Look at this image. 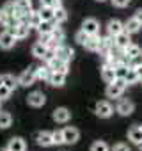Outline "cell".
Masks as SVG:
<instances>
[{"mask_svg": "<svg viewBox=\"0 0 142 151\" xmlns=\"http://www.w3.org/2000/svg\"><path fill=\"white\" fill-rule=\"evenodd\" d=\"M48 82H50L52 86H55V87L64 86V82H66V73H60V71H52V75H50Z\"/></svg>", "mask_w": 142, "mask_h": 151, "instance_id": "obj_12", "label": "cell"}, {"mask_svg": "<svg viewBox=\"0 0 142 151\" xmlns=\"http://www.w3.org/2000/svg\"><path fill=\"white\" fill-rule=\"evenodd\" d=\"M133 109H135V105H133V101H130V100H121L119 103H117V112L121 114V116H130L131 112H133Z\"/></svg>", "mask_w": 142, "mask_h": 151, "instance_id": "obj_9", "label": "cell"}, {"mask_svg": "<svg viewBox=\"0 0 142 151\" xmlns=\"http://www.w3.org/2000/svg\"><path fill=\"white\" fill-rule=\"evenodd\" d=\"M46 52H48V46L43 45V43H36V45L32 46V55L37 57V59H44Z\"/></svg>", "mask_w": 142, "mask_h": 151, "instance_id": "obj_21", "label": "cell"}, {"mask_svg": "<svg viewBox=\"0 0 142 151\" xmlns=\"http://www.w3.org/2000/svg\"><path fill=\"white\" fill-rule=\"evenodd\" d=\"M27 101H29V105H32V107H43L44 101H46V96H44L43 93H39V91H34V93L29 94Z\"/></svg>", "mask_w": 142, "mask_h": 151, "instance_id": "obj_7", "label": "cell"}, {"mask_svg": "<svg viewBox=\"0 0 142 151\" xmlns=\"http://www.w3.org/2000/svg\"><path fill=\"white\" fill-rule=\"evenodd\" d=\"M0 20H2V9H0Z\"/></svg>", "mask_w": 142, "mask_h": 151, "instance_id": "obj_48", "label": "cell"}, {"mask_svg": "<svg viewBox=\"0 0 142 151\" xmlns=\"http://www.w3.org/2000/svg\"><path fill=\"white\" fill-rule=\"evenodd\" d=\"M62 135H64V144H75V142L78 140V137H80L78 130L73 128V126L64 128V130H62Z\"/></svg>", "mask_w": 142, "mask_h": 151, "instance_id": "obj_3", "label": "cell"}, {"mask_svg": "<svg viewBox=\"0 0 142 151\" xmlns=\"http://www.w3.org/2000/svg\"><path fill=\"white\" fill-rule=\"evenodd\" d=\"M135 20L142 25V9H137V11H135Z\"/></svg>", "mask_w": 142, "mask_h": 151, "instance_id": "obj_44", "label": "cell"}, {"mask_svg": "<svg viewBox=\"0 0 142 151\" xmlns=\"http://www.w3.org/2000/svg\"><path fill=\"white\" fill-rule=\"evenodd\" d=\"M25 140L23 139H20V137H13L11 140H9V144H7V149L9 151H25Z\"/></svg>", "mask_w": 142, "mask_h": 151, "instance_id": "obj_14", "label": "cell"}, {"mask_svg": "<svg viewBox=\"0 0 142 151\" xmlns=\"http://www.w3.org/2000/svg\"><path fill=\"white\" fill-rule=\"evenodd\" d=\"M128 139L133 142V144H138L142 140V128L140 126H133L128 130Z\"/></svg>", "mask_w": 142, "mask_h": 151, "instance_id": "obj_18", "label": "cell"}, {"mask_svg": "<svg viewBox=\"0 0 142 151\" xmlns=\"http://www.w3.org/2000/svg\"><path fill=\"white\" fill-rule=\"evenodd\" d=\"M124 80H126V84H128V86H130V84H135V82H138V75H137L135 68H128V73H126Z\"/></svg>", "mask_w": 142, "mask_h": 151, "instance_id": "obj_29", "label": "cell"}, {"mask_svg": "<svg viewBox=\"0 0 142 151\" xmlns=\"http://www.w3.org/2000/svg\"><path fill=\"white\" fill-rule=\"evenodd\" d=\"M73 55H75V52L71 50L69 46H66V45H60V46L55 50V57H59V59H62V60H66V62H69L71 59H73Z\"/></svg>", "mask_w": 142, "mask_h": 151, "instance_id": "obj_8", "label": "cell"}, {"mask_svg": "<svg viewBox=\"0 0 142 151\" xmlns=\"http://www.w3.org/2000/svg\"><path fill=\"white\" fill-rule=\"evenodd\" d=\"M11 89L9 87H6V86H0V100H7L9 96H11Z\"/></svg>", "mask_w": 142, "mask_h": 151, "instance_id": "obj_38", "label": "cell"}, {"mask_svg": "<svg viewBox=\"0 0 142 151\" xmlns=\"http://www.w3.org/2000/svg\"><path fill=\"white\" fill-rule=\"evenodd\" d=\"M140 27H142V25L135 20V16H133V18H130V20L124 23V30H126L128 34H135V32H138V29H140Z\"/></svg>", "mask_w": 142, "mask_h": 151, "instance_id": "obj_23", "label": "cell"}, {"mask_svg": "<svg viewBox=\"0 0 142 151\" xmlns=\"http://www.w3.org/2000/svg\"><path fill=\"white\" fill-rule=\"evenodd\" d=\"M91 151H110V149H108V146H107L105 142L98 140V142H94V144L91 146Z\"/></svg>", "mask_w": 142, "mask_h": 151, "instance_id": "obj_37", "label": "cell"}, {"mask_svg": "<svg viewBox=\"0 0 142 151\" xmlns=\"http://www.w3.org/2000/svg\"><path fill=\"white\" fill-rule=\"evenodd\" d=\"M140 128H142V126H140Z\"/></svg>", "mask_w": 142, "mask_h": 151, "instance_id": "obj_51", "label": "cell"}, {"mask_svg": "<svg viewBox=\"0 0 142 151\" xmlns=\"http://www.w3.org/2000/svg\"><path fill=\"white\" fill-rule=\"evenodd\" d=\"M41 6H44V7H52V9H59V7H62V6H60V0H41Z\"/></svg>", "mask_w": 142, "mask_h": 151, "instance_id": "obj_34", "label": "cell"}, {"mask_svg": "<svg viewBox=\"0 0 142 151\" xmlns=\"http://www.w3.org/2000/svg\"><path fill=\"white\" fill-rule=\"evenodd\" d=\"M53 13H55V9H52V7L41 6V9H39V16L43 22H53Z\"/></svg>", "mask_w": 142, "mask_h": 151, "instance_id": "obj_24", "label": "cell"}, {"mask_svg": "<svg viewBox=\"0 0 142 151\" xmlns=\"http://www.w3.org/2000/svg\"><path fill=\"white\" fill-rule=\"evenodd\" d=\"M75 39H77L78 45H84V46H85V43H87V39H89V34L84 32V30H80V32H77V37H75Z\"/></svg>", "mask_w": 142, "mask_h": 151, "instance_id": "obj_36", "label": "cell"}, {"mask_svg": "<svg viewBox=\"0 0 142 151\" xmlns=\"http://www.w3.org/2000/svg\"><path fill=\"white\" fill-rule=\"evenodd\" d=\"M101 78L107 82V84H112L115 80V71H114V66H105L101 69Z\"/></svg>", "mask_w": 142, "mask_h": 151, "instance_id": "obj_15", "label": "cell"}, {"mask_svg": "<svg viewBox=\"0 0 142 151\" xmlns=\"http://www.w3.org/2000/svg\"><path fill=\"white\" fill-rule=\"evenodd\" d=\"M128 68H130V66H126L124 62H119V64H115V66H114L115 78H124V77H126V73H128Z\"/></svg>", "mask_w": 142, "mask_h": 151, "instance_id": "obj_27", "label": "cell"}, {"mask_svg": "<svg viewBox=\"0 0 142 151\" xmlns=\"http://www.w3.org/2000/svg\"><path fill=\"white\" fill-rule=\"evenodd\" d=\"M37 144L39 146H52L53 144V137H52V133L50 132H41L39 135H37Z\"/></svg>", "mask_w": 142, "mask_h": 151, "instance_id": "obj_22", "label": "cell"}, {"mask_svg": "<svg viewBox=\"0 0 142 151\" xmlns=\"http://www.w3.org/2000/svg\"><path fill=\"white\" fill-rule=\"evenodd\" d=\"M98 2H103V0H98Z\"/></svg>", "mask_w": 142, "mask_h": 151, "instance_id": "obj_49", "label": "cell"}, {"mask_svg": "<svg viewBox=\"0 0 142 151\" xmlns=\"http://www.w3.org/2000/svg\"><path fill=\"white\" fill-rule=\"evenodd\" d=\"M0 86H4V84H2V75H0Z\"/></svg>", "mask_w": 142, "mask_h": 151, "instance_id": "obj_47", "label": "cell"}, {"mask_svg": "<svg viewBox=\"0 0 142 151\" xmlns=\"http://www.w3.org/2000/svg\"><path fill=\"white\" fill-rule=\"evenodd\" d=\"M115 37V46L117 48H121V50H124L128 45H130V34L126 32V30H123V32H119L117 36H114Z\"/></svg>", "mask_w": 142, "mask_h": 151, "instance_id": "obj_13", "label": "cell"}, {"mask_svg": "<svg viewBox=\"0 0 142 151\" xmlns=\"http://www.w3.org/2000/svg\"><path fill=\"white\" fill-rule=\"evenodd\" d=\"M100 45H101V37H98V34H94V36H89L85 48L91 52H96V50H100Z\"/></svg>", "mask_w": 142, "mask_h": 151, "instance_id": "obj_19", "label": "cell"}, {"mask_svg": "<svg viewBox=\"0 0 142 151\" xmlns=\"http://www.w3.org/2000/svg\"><path fill=\"white\" fill-rule=\"evenodd\" d=\"M50 41H52V32H48V34H39V43H43V45L48 46Z\"/></svg>", "mask_w": 142, "mask_h": 151, "instance_id": "obj_41", "label": "cell"}, {"mask_svg": "<svg viewBox=\"0 0 142 151\" xmlns=\"http://www.w3.org/2000/svg\"><path fill=\"white\" fill-rule=\"evenodd\" d=\"M14 41H16V37H14L9 30L0 32V48L9 50V48H13V46H14Z\"/></svg>", "mask_w": 142, "mask_h": 151, "instance_id": "obj_4", "label": "cell"}, {"mask_svg": "<svg viewBox=\"0 0 142 151\" xmlns=\"http://www.w3.org/2000/svg\"><path fill=\"white\" fill-rule=\"evenodd\" d=\"M4 151H9V149H4Z\"/></svg>", "mask_w": 142, "mask_h": 151, "instance_id": "obj_50", "label": "cell"}, {"mask_svg": "<svg viewBox=\"0 0 142 151\" xmlns=\"http://www.w3.org/2000/svg\"><path fill=\"white\" fill-rule=\"evenodd\" d=\"M2 84H4L6 87H9L11 91H14V89L18 87V80L13 77V75H2Z\"/></svg>", "mask_w": 142, "mask_h": 151, "instance_id": "obj_25", "label": "cell"}, {"mask_svg": "<svg viewBox=\"0 0 142 151\" xmlns=\"http://www.w3.org/2000/svg\"><path fill=\"white\" fill-rule=\"evenodd\" d=\"M82 30L87 32L89 36H94V34L100 32V23H98L94 18H87V20L82 23Z\"/></svg>", "mask_w": 142, "mask_h": 151, "instance_id": "obj_6", "label": "cell"}, {"mask_svg": "<svg viewBox=\"0 0 142 151\" xmlns=\"http://www.w3.org/2000/svg\"><path fill=\"white\" fill-rule=\"evenodd\" d=\"M11 121H13L11 114L0 112V128H9V126H11Z\"/></svg>", "mask_w": 142, "mask_h": 151, "instance_id": "obj_31", "label": "cell"}, {"mask_svg": "<svg viewBox=\"0 0 142 151\" xmlns=\"http://www.w3.org/2000/svg\"><path fill=\"white\" fill-rule=\"evenodd\" d=\"M52 137H53V144H64L62 130H60V132H53V133H52Z\"/></svg>", "mask_w": 142, "mask_h": 151, "instance_id": "obj_39", "label": "cell"}, {"mask_svg": "<svg viewBox=\"0 0 142 151\" xmlns=\"http://www.w3.org/2000/svg\"><path fill=\"white\" fill-rule=\"evenodd\" d=\"M52 37H53V39H57V41H62V39H64V30H62L60 27H57V25H55V27L52 29Z\"/></svg>", "mask_w": 142, "mask_h": 151, "instance_id": "obj_35", "label": "cell"}, {"mask_svg": "<svg viewBox=\"0 0 142 151\" xmlns=\"http://www.w3.org/2000/svg\"><path fill=\"white\" fill-rule=\"evenodd\" d=\"M123 91H124V89H121L119 86L108 84V87H107V96H108V98H119V96L123 94Z\"/></svg>", "mask_w": 142, "mask_h": 151, "instance_id": "obj_26", "label": "cell"}, {"mask_svg": "<svg viewBox=\"0 0 142 151\" xmlns=\"http://www.w3.org/2000/svg\"><path fill=\"white\" fill-rule=\"evenodd\" d=\"M66 18H67V13H66V9H62V7L55 9V13H53V22H57V23H62V22H66Z\"/></svg>", "mask_w": 142, "mask_h": 151, "instance_id": "obj_30", "label": "cell"}, {"mask_svg": "<svg viewBox=\"0 0 142 151\" xmlns=\"http://www.w3.org/2000/svg\"><path fill=\"white\" fill-rule=\"evenodd\" d=\"M69 117H71V112L66 107H59L53 110V119L57 123H66V121H69Z\"/></svg>", "mask_w": 142, "mask_h": 151, "instance_id": "obj_11", "label": "cell"}, {"mask_svg": "<svg viewBox=\"0 0 142 151\" xmlns=\"http://www.w3.org/2000/svg\"><path fill=\"white\" fill-rule=\"evenodd\" d=\"M135 71H137V75H138V80H142V64H140V66H137V68H135Z\"/></svg>", "mask_w": 142, "mask_h": 151, "instance_id": "obj_45", "label": "cell"}, {"mask_svg": "<svg viewBox=\"0 0 142 151\" xmlns=\"http://www.w3.org/2000/svg\"><path fill=\"white\" fill-rule=\"evenodd\" d=\"M140 53H142V52H140V46H137V45H131V43H130V45L124 48V55L130 57V59H131V57H137V55H140Z\"/></svg>", "mask_w": 142, "mask_h": 151, "instance_id": "obj_28", "label": "cell"}, {"mask_svg": "<svg viewBox=\"0 0 142 151\" xmlns=\"http://www.w3.org/2000/svg\"><path fill=\"white\" fill-rule=\"evenodd\" d=\"M112 112H114V109H112V105H110L108 101H100V103L96 105V114H98L100 117H110Z\"/></svg>", "mask_w": 142, "mask_h": 151, "instance_id": "obj_10", "label": "cell"}, {"mask_svg": "<svg viewBox=\"0 0 142 151\" xmlns=\"http://www.w3.org/2000/svg\"><path fill=\"white\" fill-rule=\"evenodd\" d=\"M48 68L52 71H60V73H67V62L59 59V57H52L48 60Z\"/></svg>", "mask_w": 142, "mask_h": 151, "instance_id": "obj_5", "label": "cell"}, {"mask_svg": "<svg viewBox=\"0 0 142 151\" xmlns=\"http://www.w3.org/2000/svg\"><path fill=\"white\" fill-rule=\"evenodd\" d=\"M36 68H37V66H32L30 69H27V71H23V73L20 75V78H18V84H20V86L29 87V86L34 84V80H36Z\"/></svg>", "mask_w": 142, "mask_h": 151, "instance_id": "obj_1", "label": "cell"}, {"mask_svg": "<svg viewBox=\"0 0 142 151\" xmlns=\"http://www.w3.org/2000/svg\"><path fill=\"white\" fill-rule=\"evenodd\" d=\"M50 75H52V69L48 68V64H46V66H37V68H36V78H39V80H48Z\"/></svg>", "mask_w": 142, "mask_h": 151, "instance_id": "obj_20", "label": "cell"}, {"mask_svg": "<svg viewBox=\"0 0 142 151\" xmlns=\"http://www.w3.org/2000/svg\"><path fill=\"white\" fill-rule=\"evenodd\" d=\"M52 29H53L52 22H41V23L37 25V32H39V34H48V32H52Z\"/></svg>", "mask_w": 142, "mask_h": 151, "instance_id": "obj_33", "label": "cell"}, {"mask_svg": "<svg viewBox=\"0 0 142 151\" xmlns=\"http://www.w3.org/2000/svg\"><path fill=\"white\" fill-rule=\"evenodd\" d=\"M112 151H130V147H128L126 144H123V142H119V144H115V146L112 147Z\"/></svg>", "mask_w": 142, "mask_h": 151, "instance_id": "obj_42", "label": "cell"}, {"mask_svg": "<svg viewBox=\"0 0 142 151\" xmlns=\"http://www.w3.org/2000/svg\"><path fill=\"white\" fill-rule=\"evenodd\" d=\"M16 39H25V37H29V32H30V27L27 25V23H18L16 27H11V29H7Z\"/></svg>", "mask_w": 142, "mask_h": 151, "instance_id": "obj_2", "label": "cell"}, {"mask_svg": "<svg viewBox=\"0 0 142 151\" xmlns=\"http://www.w3.org/2000/svg\"><path fill=\"white\" fill-rule=\"evenodd\" d=\"M43 20H41V16H39V11L37 13H34V11H30V18H29V25L30 27H36L37 29V25L41 23Z\"/></svg>", "mask_w": 142, "mask_h": 151, "instance_id": "obj_32", "label": "cell"}, {"mask_svg": "<svg viewBox=\"0 0 142 151\" xmlns=\"http://www.w3.org/2000/svg\"><path fill=\"white\" fill-rule=\"evenodd\" d=\"M14 6H16L18 16H20L22 13H30V11H32V2H30V0H16Z\"/></svg>", "mask_w": 142, "mask_h": 151, "instance_id": "obj_16", "label": "cell"}, {"mask_svg": "<svg viewBox=\"0 0 142 151\" xmlns=\"http://www.w3.org/2000/svg\"><path fill=\"white\" fill-rule=\"evenodd\" d=\"M140 64H142V53L130 59V68H137V66H140Z\"/></svg>", "mask_w": 142, "mask_h": 151, "instance_id": "obj_40", "label": "cell"}, {"mask_svg": "<svg viewBox=\"0 0 142 151\" xmlns=\"http://www.w3.org/2000/svg\"><path fill=\"white\" fill-rule=\"evenodd\" d=\"M137 146H138V149H140V151H142V140H140V142H138V144H137Z\"/></svg>", "mask_w": 142, "mask_h": 151, "instance_id": "obj_46", "label": "cell"}, {"mask_svg": "<svg viewBox=\"0 0 142 151\" xmlns=\"http://www.w3.org/2000/svg\"><path fill=\"white\" fill-rule=\"evenodd\" d=\"M112 4H114L115 7H126V6L130 4V0H112Z\"/></svg>", "mask_w": 142, "mask_h": 151, "instance_id": "obj_43", "label": "cell"}, {"mask_svg": "<svg viewBox=\"0 0 142 151\" xmlns=\"http://www.w3.org/2000/svg\"><path fill=\"white\" fill-rule=\"evenodd\" d=\"M107 29H108V34H110V36H117L119 32H123V30H124V25H123L119 20H110Z\"/></svg>", "mask_w": 142, "mask_h": 151, "instance_id": "obj_17", "label": "cell"}]
</instances>
